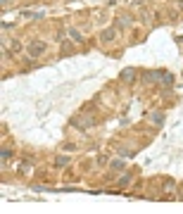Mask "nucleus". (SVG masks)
I'll use <instances>...</instances> for the list:
<instances>
[{
  "label": "nucleus",
  "instance_id": "1",
  "mask_svg": "<svg viewBox=\"0 0 183 214\" xmlns=\"http://www.w3.org/2000/svg\"><path fill=\"white\" fill-rule=\"evenodd\" d=\"M114 36H117V31H114V29H107V31H105V34H102L100 38H102V40H112Z\"/></svg>",
  "mask_w": 183,
  "mask_h": 214
},
{
  "label": "nucleus",
  "instance_id": "2",
  "mask_svg": "<svg viewBox=\"0 0 183 214\" xmlns=\"http://www.w3.org/2000/svg\"><path fill=\"white\" fill-rule=\"evenodd\" d=\"M43 50V43H34V45H31V55H38Z\"/></svg>",
  "mask_w": 183,
  "mask_h": 214
},
{
  "label": "nucleus",
  "instance_id": "3",
  "mask_svg": "<svg viewBox=\"0 0 183 214\" xmlns=\"http://www.w3.org/2000/svg\"><path fill=\"white\" fill-rule=\"evenodd\" d=\"M121 76H124V79H126V81H131V79H133V69H126V72H124Z\"/></svg>",
  "mask_w": 183,
  "mask_h": 214
},
{
  "label": "nucleus",
  "instance_id": "4",
  "mask_svg": "<svg viewBox=\"0 0 183 214\" xmlns=\"http://www.w3.org/2000/svg\"><path fill=\"white\" fill-rule=\"evenodd\" d=\"M71 36H74V40H83V38H81V34H79L76 29H74V31H71Z\"/></svg>",
  "mask_w": 183,
  "mask_h": 214
}]
</instances>
